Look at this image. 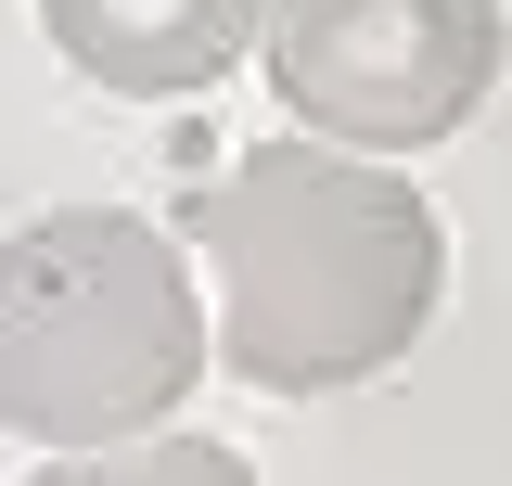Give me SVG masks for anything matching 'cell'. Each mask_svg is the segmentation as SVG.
Masks as SVG:
<instances>
[{"label":"cell","mask_w":512,"mask_h":486,"mask_svg":"<svg viewBox=\"0 0 512 486\" xmlns=\"http://www.w3.org/2000/svg\"><path fill=\"white\" fill-rule=\"evenodd\" d=\"M192 243L218 282V359L269 397L372 384L410 359L448 282V218L384 154L333 141H256L244 167L192 192Z\"/></svg>","instance_id":"1"},{"label":"cell","mask_w":512,"mask_h":486,"mask_svg":"<svg viewBox=\"0 0 512 486\" xmlns=\"http://www.w3.org/2000/svg\"><path fill=\"white\" fill-rule=\"evenodd\" d=\"M205 346L218 333L180 231L128 205H52L0 231V435L128 448L192 397Z\"/></svg>","instance_id":"2"},{"label":"cell","mask_w":512,"mask_h":486,"mask_svg":"<svg viewBox=\"0 0 512 486\" xmlns=\"http://www.w3.org/2000/svg\"><path fill=\"white\" fill-rule=\"evenodd\" d=\"M269 90L333 154H423L500 77V0H269Z\"/></svg>","instance_id":"3"},{"label":"cell","mask_w":512,"mask_h":486,"mask_svg":"<svg viewBox=\"0 0 512 486\" xmlns=\"http://www.w3.org/2000/svg\"><path fill=\"white\" fill-rule=\"evenodd\" d=\"M39 26L90 90L180 103V90H218L244 39H269V0H39Z\"/></svg>","instance_id":"4"},{"label":"cell","mask_w":512,"mask_h":486,"mask_svg":"<svg viewBox=\"0 0 512 486\" xmlns=\"http://www.w3.org/2000/svg\"><path fill=\"white\" fill-rule=\"evenodd\" d=\"M26 486H256L218 435H128V448H64L52 474Z\"/></svg>","instance_id":"5"}]
</instances>
